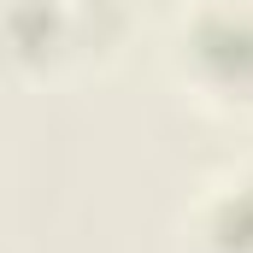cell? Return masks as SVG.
<instances>
[{
	"label": "cell",
	"instance_id": "6da1fadb",
	"mask_svg": "<svg viewBox=\"0 0 253 253\" xmlns=\"http://www.w3.org/2000/svg\"><path fill=\"white\" fill-rule=\"evenodd\" d=\"M171 71L200 106L253 112V0H194L171 30Z\"/></svg>",
	"mask_w": 253,
	"mask_h": 253
},
{
	"label": "cell",
	"instance_id": "7a4b0ae2",
	"mask_svg": "<svg viewBox=\"0 0 253 253\" xmlns=\"http://www.w3.org/2000/svg\"><path fill=\"white\" fill-rule=\"evenodd\" d=\"M183 253H253V165L212 177L183 212Z\"/></svg>",
	"mask_w": 253,
	"mask_h": 253
}]
</instances>
